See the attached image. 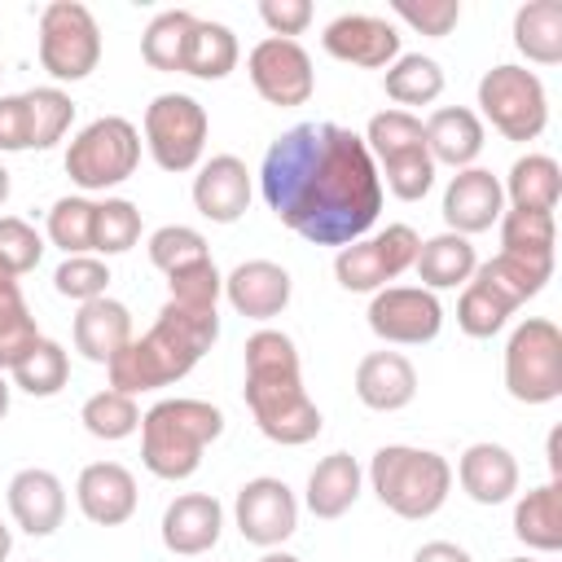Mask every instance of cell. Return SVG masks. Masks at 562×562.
I'll return each mask as SVG.
<instances>
[{"instance_id":"6da1fadb","label":"cell","mask_w":562,"mask_h":562,"mask_svg":"<svg viewBox=\"0 0 562 562\" xmlns=\"http://www.w3.org/2000/svg\"><path fill=\"white\" fill-rule=\"evenodd\" d=\"M259 193L290 233L338 250L360 241L382 211L378 162L342 123L285 127L259 162Z\"/></svg>"},{"instance_id":"7a4b0ae2","label":"cell","mask_w":562,"mask_h":562,"mask_svg":"<svg viewBox=\"0 0 562 562\" xmlns=\"http://www.w3.org/2000/svg\"><path fill=\"white\" fill-rule=\"evenodd\" d=\"M241 360H246L241 395H246V408L259 435L281 448L312 443L325 417L303 386V360H299L294 338L281 329H255L241 347Z\"/></svg>"},{"instance_id":"3957f363","label":"cell","mask_w":562,"mask_h":562,"mask_svg":"<svg viewBox=\"0 0 562 562\" xmlns=\"http://www.w3.org/2000/svg\"><path fill=\"white\" fill-rule=\"evenodd\" d=\"M220 338V312L215 307H189L167 299L154 316V325L145 334H136L110 364V386L123 395H140V391H158L180 382Z\"/></svg>"},{"instance_id":"277c9868","label":"cell","mask_w":562,"mask_h":562,"mask_svg":"<svg viewBox=\"0 0 562 562\" xmlns=\"http://www.w3.org/2000/svg\"><path fill=\"white\" fill-rule=\"evenodd\" d=\"M224 435V413L211 400L167 395L140 413V461L154 479L180 483L198 474L202 452Z\"/></svg>"},{"instance_id":"5b68a950","label":"cell","mask_w":562,"mask_h":562,"mask_svg":"<svg viewBox=\"0 0 562 562\" xmlns=\"http://www.w3.org/2000/svg\"><path fill=\"white\" fill-rule=\"evenodd\" d=\"M369 487L373 496L408 522H422L443 509L452 492V465L435 448H413V443H386L369 461Z\"/></svg>"},{"instance_id":"8992f818","label":"cell","mask_w":562,"mask_h":562,"mask_svg":"<svg viewBox=\"0 0 562 562\" xmlns=\"http://www.w3.org/2000/svg\"><path fill=\"white\" fill-rule=\"evenodd\" d=\"M66 176L79 193H105L123 184L140 162V127L123 114H101L83 123L66 145Z\"/></svg>"},{"instance_id":"52a82bcc","label":"cell","mask_w":562,"mask_h":562,"mask_svg":"<svg viewBox=\"0 0 562 562\" xmlns=\"http://www.w3.org/2000/svg\"><path fill=\"white\" fill-rule=\"evenodd\" d=\"M483 123H492L505 140H536L549 123V92L540 83L536 70L518 66V61H501L492 70H483L479 79V110Z\"/></svg>"},{"instance_id":"ba28073f","label":"cell","mask_w":562,"mask_h":562,"mask_svg":"<svg viewBox=\"0 0 562 562\" xmlns=\"http://www.w3.org/2000/svg\"><path fill=\"white\" fill-rule=\"evenodd\" d=\"M505 391L518 404H553L562 395V329L549 316H527L505 342Z\"/></svg>"},{"instance_id":"9c48e42d","label":"cell","mask_w":562,"mask_h":562,"mask_svg":"<svg viewBox=\"0 0 562 562\" xmlns=\"http://www.w3.org/2000/svg\"><path fill=\"white\" fill-rule=\"evenodd\" d=\"M140 132H145L149 158H154L162 171L180 176V171L202 167L211 119H206V105H202L198 97H189V92H158V97L145 105Z\"/></svg>"},{"instance_id":"30bf717a","label":"cell","mask_w":562,"mask_h":562,"mask_svg":"<svg viewBox=\"0 0 562 562\" xmlns=\"http://www.w3.org/2000/svg\"><path fill=\"white\" fill-rule=\"evenodd\" d=\"M40 66L57 83H79L101 66V26L79 0H48L40 9Z\"/></svg>"},{"instance_id":"8fae6325","label":"cell","mask_w":562,"mask_h":562,"mask_svg":"<svg viewBox=\"0 0 562 562\" xmlns=\"http://www.w3.org/2000/svg\"><path fill=\"white\" fill-rule=\"evenodd\" d=\"M417 246H422L417 228H408V224H386V228H378L373 237H360V241L342 246V250L334 255V277H338V285L351 290V294H378V290H386L391 281H400V277L413 268Z\"/></svg>"},{"instance_id":"7c38bea8","label":"cell","mask_w":562,"mask_h":562,"mask_svg":"<svg viewBox=\"0 0 562 562\" xmlns=\"http://www.w3.org/2000/svg\"><path fill=\"white\" fill-rule=\"evenodd\" d=\"M246 75L250 88L268 101V105H307L316 92V70L312 57L299 40H281V35H263L250 53H246Z\"/></svg>"},{"instance_id":"4fadbf2b","label":"cell","mask_w":562,"mask_h":562,"mask_svg":"<svg viewBox=\"0 0 562 562\" xmlns=\"http://www.w3.org/2000/svg\"><path fill=\"white\" fill-rule=\"evenodd\" d=\"M364 321L391 347H422V342L439 338L443 303H439V294H430L422 285H386L369 299Z\"/></svg>"},{"instance_id":"5bb4252c","label":"cell","mask_w":562,"mask_h":562,"mask_svg":"<svg viewBox=\"0 0 562 562\" xmlns=\"http://www.w3.org/2000/svg\"><path fill=\"white\" fill-rule=\"evenodd\" d=\"M233 522L246 544L281 549L299 531V496L290 492L285 479H272V474L246 479L233 501Z\"/></svg>"},{"instance_id":"9a60e30c","label":"cell","mask_w":562,"mask_h":562,"mask_svg":"<svg viewBox=\"0 0 562 562\" xmlns=\"http://www.w3.org/2000/svg\"><path fill=\"white\" fill-rule=\"evenodd\" d=\"M321 48L334 61L364 66V70H386L400 57V31H395V22H386L378 13H338L334 22H325Z\"/></svg>"},{"instance_id":"2e32d148","label":"cell","mask_w":562,"mask_h":562,"mask_svg":"<svg viewBox=\"0 0 562 562\" xmlns=\"http://www.w3.org/2000/svg\"><path fill=\"white\" fill-rule=\"evenodd\" d=\"M505 211V189H501V176H492L487 167H461L448 189H443V224L448 233H461V237H474V233H487Z\"/></svg>"},{"instance_id":"e0dca14e","label":"cell","mask_w":562,"mask_h":562,"mask_svg":"<svg viewBox=\"0 0 562 562\" xmlns=\"http://www.w3.org/2000/svg\"><path fill=\"white\" fill-rule=\"evenodd\" d=\"M75 501H79V514L97 527H123L132 514H136V474L119 461H92L79 470L75 479Z\"/></svg>"},{"instance_id":"ac0fdd59","label":"cell","mask_w":562,"mask_h":562,"mask_svg":"<svg viewBox=\"0 0 562 562\" xmlns=\"http://www.w3.org/2000/svg\"><path fill=\"white\" fill-rule=\"evenodd\" d=\"M290 294H294V281L272 259H246V263H237L224 277V299L246 321H272V316H281L290 307Z\"/></svg>"},{"instance_id":"d6986e66","label":"cell","mask_w":562,"mask_h":562,"mask_svg":"<svg viewBox=\"0 0 562 562\" xmlns=\"http://www.w3.org/2000/svg\"><path fill=\"white\" fill-rule=\"evenodd\" d=\"M162 544L176 558H202L220 544L224 531V505L211 492H180L167 509H162Z\"/></svg>"},{"instance_id":"ffe728a7","label":"cell","mask_w":562,"mask_h":562,"mask_svg":"<svg viewBox=\"0 0 562 562\" xmlns=\"http://www.w3.org/2000/svg\"><path fill=\"white\" fill-rule=\"evenodd\" d=\"M9 496V514L26 536H53L66 522V483L44 470V465H26L9 479L4 487Z\"/></svg>"},{"instance_id":"44dd1931","label":"cell","mask_w":562,"mask_h":562,"mask_svg":"<svg viewBox=\"0 0 562 562\" xmlns=\"http://www.w3.org/2000/svg\"><path fill=\"white\" fill-rule=\"evenodd\" d=\"M193 206L211 224H237L250 206V171L237 154H215L193 176Z\"/></svg>"},{"instance_id":"7402d4cb","label":"cell","mask_w":562,"mask_h":562,"mask_svg":"<svg viewBox=\"0 0 562 562\" xmlns=\"http://www.w3.org/2000/svg\"><path fill=\"white\" fill-rule=\"evenodd\" d=\"M457 483L474 505H505L518 492V461L505 443L479 439L457 457Z\"/></svg>"},{"instance_id":"603a6c76","label":"cell","mask_w":562,"mask_h":562,"mask_svg":"<svg viewBox=\"0 0 562 562\" xmlns=\"http://www.w3.org/2000/svg\"><path fill=\"white\" fill-rule=\"evenodd\" d=\"M426 132V154L435 167H474V158L483 154V140H487V127L483 119L470 110V105H439L430 110V119L422 123Z\"/></svg>"},{"instance_id":"cb8c5ba5","label":"cell","mask_w":562,"mask_h":562,"mask_svg":"<svg viewBox=\"0 0 562 562\" xmlns=\"http://www.w3.org/2000/svg\"><path fill=\"white\" fill-rule=\"evenodd\" d=\"M70 338H75V351L92 364H110L136 334H132V312L127 303L119 299H92V303H79L75 312V325H70Z\"/></svg>"},{"instance_id":"d4e9b609","label":"cell","mask_w":562,"mask_h":562,"mask_svg":"<svg viewBox=\"0 0 562 562\" xmlns=\"http://www.w3.org/2000/svg\"><path fill=\"white\" fill-rule=\"evenodd\" d=\"M417 395V369L400 351H369L356 364V400L373 413H400Z\"/></svg>"},{"instance_id":"484cf974","label":"cell","mask_w":562,"mask_h":562,"mask_svg":"<svg viewBox=\"0 0 562 562\" xmlns=\"http://www.w3.org/2000/svg\"><path fill=\"white\" fill-rule=\"evenodd\" d=\"M360 483H364L360 461H356L351 452H329V457H321V461L312 465L303 505H307L316 518L334 522V518H342V514L360 501Z\"/></svg>"},{"instance_id":"4316f807","label":"cell","mask_w":562,"mask_h":562,"mask_svg":"<svg viewBox=\"0 0 562 562\" xmlns=\"http://www.w3.org/2000/svg\"><path fill=\"white\" fill-rule=\"evenodd\" d=\"M479 268V255H474V241L461 237V233H435L417 246V259H413V272L422 281V290H457L474 277Z\"/></svg>"},{"instance_id":"83f0119b","label":"cell","mask_w":562,"mask_h":562,"mask_svg":"<svg viewBox=\"0 0 562 562\" xmlns=\"http://www.w3.org/2000/svg\"><path fill=\"white\" fill-rule=\"evenodd\" d=\"M514 536L536 553L562 549V487H558V479H549V483H540L514 501Z\"/></svg>"},{"instance_id":"f1b7e54d","label":"cell","mask_w":562,"mask_h":562,"mask_svg":"<svg viewBox=\"0 0 562 562\" xmlns=\"http://www.w3.org/2000/svg\"><path fill=\"white\" fill-rule=\"evenodd\" d=\"M514 48L531 66L562 61V0H527L514 9Z\"/></svg>"},{"instance_id":"f546056e","label":"cell","mask_w":562,"mask_h":562,"mask_svg":"<svg viewBox=\"0 0 562 562\" xmlns=\"http://www.w3.org/2000/svg\"><path fill=\"white\" fill-rule=\"evenodd\" d=\"M505 189V202L518 206V211H558V198H562V167L549 158V154H522L514 158L509 176L501 180Z\"/></svg>"},{"instance_id":"4dcf8cb0","label":"cell","mask_w":562,"mask_h":562,"mask_svg":"<svg viewBox=\"0 0 562 562\" xmlns=\"http://www.w3.org/2000/svg\"><path fill=\"white\" fill-rule=\"evenodd\" d=\"M474 277H479L483 285H492V290L518 312V307H522L527 299H536V294L544 290V281L553 277V259H527V255L496 250L487 263L474 268Z\"/></svg>"},{"instance_id":"1f68e13d","label":"cell","mask_w":562,"mask_h":562,"mask_svg":"<svg viewBox=\"0 0 562 562\" xmlns=\"http://www.w3.org/2000/svg\"><path fill=\"white\" fill-rule=\"evenodd\" d=\"M237 57H241V48H237L233 26L211 22V18H198L193 31H189V44H184V70L180 75H193V79L215 83V79H228L237 70Z\"/></svg>"},{"instance_id":"d6a6232c","label":"cell","mask_w":562,"mask_h":562,"mask_svg":"<svg viewBox=\"0 0 562 562\" xmlns=\"http://www.w3.org/2000/svg\"><path fill=\"white\" fill-rule=\"evenodd\" d=\"M386 97L395 101V110H413V105H435L443 92V66L426 53H400L386 75H382Z\"/></svg>"},{"instance_id":"836d02e7","label":"cell","mask_w":562,"mask_h":562,"mask_svg":"<svg viewBox=\"0 0 562 562\" xmlns=\"http://www.w3.org/2000/svg\"><path fill=\"white\" fill-rule=\"evenodd\" d=\"M198 13L189 9H162L149 18L145 35H140V57L149 70H162V75H176L184 70V44H189V31H193Z\"/></svg>"},{"instance_id":"e575fe53","label":"cell","mask_w":562,"mask_h":562,"mask_svg":"<svg viewBox=\"0 0 562 562\" xmlns=\"http://www.w3.org/2000/svg\"><path fill=\"white\" fill-rule=\"evenodd\" d=\"M40 338L44 334H40V325H35L26 299H22L18 277L0 272V373H9Z\"/></svg>"},{"instance_id":"d590c367","label":"cell","mask_w":562,"mask_h":562,"mask_svg":"<svg viewBox=\"0 0 562 562\" xmlns=\"http://www.w3.org/2000/svg\"><path fill=\"white\" fill-rule=\"evenodd\" d=\"M9 378H13V386L26 391L31 400H53V395L70 382V356H66L61 342L40 338V342L9 369Z\"/></svg>"},{"instance_id":"8d00e7d4","label":"cell","mask_w":562,"mask_h":562,"mask_svg":"<svg viewBox=\"0 0 562 562\" xmlns=\"http://www.w3.org/2000/svg\"><path fill=\"white\" fill-rule=\"evenodd\" d=\"M92 224H97V202L88 193H66L48 206L44 237L61 255H92Z\"/></svg>"},{"instance_id":"74e56055","label":"cell","mask_w":562,"mask_h":562,"mask_svg":"<svg viewBox=\"0 0 562 562\" xmlns=\"http://www.w3.org/2000/svg\"><path fill=\"white\" fill-rule=\"evenodd\" d=\"M501 250L509 255H527V259H553V246H558V224L549 211H518V206H505L501 220Z\"/></svg>"},{"instance_id":"f35d334b","label":"cell","mask_w":562,"mask_h":562,"mask_svg":"<svg viewBox=\"0 0 562 562\" xmlns=\"http://www.w3.org/2000/svg\"><path fill=\"white\" fill-rule=\"evenodd\" d=\"M79 422H83V430L92 439L119 443V439H127V435L140 430V408H136V395H123V391L105 386V391H97V395L83 400Z\"/></svg>"},{"instance_id":"ab89813d","label":"cell","mask_w":562,"mask_h":562,"mask_svg":"<svg viewBox=\"0 0 562 562\" xmlns=\"http://www.w3.org/2000/svg\"><path fill=\"white\" fill-rule=\"evenodd\" d=\"M22 97H26V119H31V149H53L75 123L70 92H61L57 83H44V88H26Z\"/></svg>"},{"instance_id":"60d3db41","label":"cell","mask_w":562,"mask_h":562,"mask_svg":"<svg viewBox=\"0 0 562 562\" xmlns=\"http://www.w3.org/2000/svg\"><path fill=\"white\" fill-rule=\"evenodd\" d=\"M364 149L373 154V162L382 158H395V154H408V149H426V132H422V119L413 110H378L369 123H364Z\"/></svg>"},{"instance_id":"b9f144b4","label":"cell","mask_w":562,"mask_h":562,"mask_svg":"<svg viewBox=\"0 0 562 562\" xmlns=\"http://www.w3.org/2000/svg\"><path fill=\"white\" fill-rule=\"evenodd\" d=\"M509 316H514V307H509L492 285H483L479 277H470V281L461 285V299H457V329H461L465 338H492V334H501V329L509 325Z\"/></svg>"},{"instance_id":"7bdbcfd3","label":"cell","mask_w":562,"mask_h":562,"mask_svg":"<svg viewBox=\"0 0 562 562\" xmlns=\"http://www.w3.org/2000/svg\"><path fill=\"white\" fill-rule=\"evenodd\" d=\"M140 241V211L127 198H105L97 202V224H92V255L110 259V255H127Z\"/></svg>"},{"instance_id":"ee69618b","label":"cell","mask_w":562,"mask_h":562,"mask_svg":"<svg viewBox=\"0 0 562 562\" xmlns=\"http://www.w3.org/2000/svg\"><path fill=\"white\" fill-rule=\"evenodd\" d=\"M435 162L426 149H408V154H395V158H382L378 162V180H382V193L400 198V202H422L430 189H435Z\"/></svg>"},{"instance_id":"f6af8a7d","label":"cell","mask_w":562,"mask_h":562,"mask_svg":"<svg viewBox=\"0 0 562 562\" xmlns=\"http://www.w3.org/2000/svg\"><path fill=\"white\" fill-rule=\"evenodd\" d=\"M145 250H149V263L158 272H167V277L180 272V268H193V263L211 259L206 237L198 228H189V224H162V228H154Z\"/></svg>"},{"instance_id":"bcb514c9","label":"cell","mask_w":562,"mask_h":562,"mask_svg":"<svg viewBox=\"0 0 562 562\" xmlns=\"http://www.w3.org/2000/svg\"><path fill=\"white\" fill-rule=\"evenodd\" d=\"M53 290L70 303H92L110 294V263L97 255H66L53 272Z\"/></svg>"},{"instance_id":"7dc6e473","label":"cell","mask_w":562,"mask_h":562,"mask_svg":"<svg viewBox=\"0 0 562 562\" xmlns=\"http://www.w3.org/2000/svg\"><path fill=\"white\" fill-rule=\"evenodd\" d=\"M44 259V233L22 215H0V272L26 277Z\"/></svg>"},{"instance_id":"c3c4849f","label":"cell","mask_w":562,"mask_h":562,"mask_svg":"<svg viewBox=\"0 0 562 562\" xmlns=\"http://www.w3.org/2000/svg\"><path fill=\"white\" fill-rule=\"evenodd\" d=\"M391 13L408 22L417 35L443 40L461 22V0H391Z\"/></svg>"},{"instance_id":"681fc988","label":"cell","mask_w":562,"mask_h":562,"mask_svg":"<svg viewBox=\"0 0 562 562\" xmlns=\"http://www.w3.org/2000/svg\"><path fill=\"white\" fill-rule=\"evenodd\" d=\"M167 285H171V294H167V299L189 303V307H215V303L224 299V277H220L215 259H202V263H193V268L171 272V277H167Z\"/></svg>"},{"instance_id":"f907efd6","label":"cell","mask_w":562,"mask_h":562,"mask_svg":"<svg viewBox=\"0 0 562 562\" xmlns=\"http://www.w3.org/2000/svg\"><path fill=\"white\" fill-rule=\"evenodd\" d=\"M259 18L272 35L294 40L312 26V0H259Z\"/></svg>"},{"instance_id":"816d5d0a","label":"cell","mask_w":562,"mask_h":562,"mask_svg":"<svg viewBox=\"0 0 562 562\" xmlns=\"http://www.w3.org/2000/svg\"><path fill=\"white\" fill-rule=\"evenodd\" d=\"M26 149H31L26 97L9 92V97H0V154H26Z\"/></svg>"},{"instance_id":"f5cc1de1","label":"cell","mask_w":562,"mask_h":562,"mask_svg":"<svg viewBox=\"0 0 562 562\" xmlns=\"http://www.w3.org/2000/svg\"><path fill=\"white\" fill-rule=\"evenodd\" d=\"M413 562H474L461 544H452V540H426L417 553H413Z\"/></svg>"},{"instance_id":"db71d44e","label":"cell","mask_w":562,"mask_h":562,"mask_svg":"<svg viewBox=\"0 0 562 562\" xmlns=\"http://www.w3.org/2000/svg\"><path fill=\"white\" fill-rule=\"evenodd\" d=\"M259 562H303V558H294V553H285V549H263Z\"/></svg>"},{"instance_id":"11a10c76","label":"cell","mask_w":562,"mask_h":562,"mask_svg":"<svg viewBox=\"0 0 562 562\" xmlns=\"http://www.w3.org/2000/svg\"><path fill=\"white\" fill-rule=\"evenodd\" d=\"M9 549H13V531H9V522L0 518V562L9 558Z\"/></svg>"},{"instance_id":"9f6ffc18","label":"cell","mask_w":562,"mask_h":562,"mask_svg":"<svg viewBox=\"0 0 562 562\" xmlns=\"http://www.w3.org/2000/svg\"><path fill=\"white\" fill-rule=\"evenodd\" d=\"M9 395H13V386H9V378L0 373V422H4V413H9Z\"/></svg>"},{"instance_id":"6f0895ef","label":"cell","mask_w":562,"mask_h":562,"mask_svg":"<svg viewBox=\"0 0 562 562\" xmlns=\"http://www.w3.org/2000/svg\"><path fill=\"white\" fill-rule=\"evenodd\" d=\"M9 189H13V180H9V167L0 162V206L9 202Z\"/></svg>"},{"instance_id":"680465c9","label":"cell","mask_w":562,"mask_h":562,"mask_svg":"<svg viewBox=\"0 0 562 562\" xmlns=\"http://www.w3.org/2000/svg\"><path fill=\"white\" fill-rule=\"evenodd\" d=\"M505 562H536V558H505Z\"/></svg>"}]
</instances>
